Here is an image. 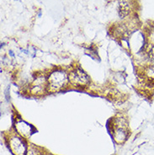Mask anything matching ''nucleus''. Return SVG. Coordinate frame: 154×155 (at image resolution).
I'll return each mask as SVG.
<instances>
[{"instance_id": "nucleus-1", "label": "nucleus", "mask_w": 154, "mask_h": 155, "mask_svg": "<svg viewBox=\"0 0 154 155\" xmlns=\"http://www.w3.org/2000/svg\"><path fill=\"white\" fill-rule=\"evenodd\" d=\"M67 81H68V77L67 74L60 70L52 72L47 80L49 89L51 92L57 91L59 89H62L63 87H65L66 84H67Z\"/></svg>"}, {"instance_id": "nucleus-2", "label": "nucleus", "mask_w": 154, "mask_h": 155, "mask_svg": "<svg viewBox=\"0 0 154 155\" xmlns=\"http://www.w3.org/2000/svg\"><path fill=\"white\" fill-rule=\"evenodd\" d=\"M69 80L75 85L85 86L89 83V77L83 70L76 69L69 74Z\"/></svg>"}, {"instance_id": "nucleus-3", "label": "nucleus", "mask_w": 154, "mask_h": 155, "mask_svg": "<svg viewBox=\"0 0 154 155\" xmlns=\"http://www.w3.org/2000/svg\"><path fill=\"white\" fill-rule=\"evenodd\" d=\"M10 148L15 155H25L26 152V146L22 140L18 137H12L9 141Z\"/></svg>"}, {"instance_id": "nucleus-4", "label": "nucleus", "mask_w": 154, "mask_h": 155, "mask_svg": "<svg viewBox=\"0 0 154 155\" xmlns=\"http://www.w3.org/2000/svg\"><path fill=\"white\" fill-rule=\"evenodd\" d=\"M46 85V80L44 77L37 78L31 85V93L35 94H41L44 92Z\"/></svg>"}, {"instance_id": "nucleus-5", "label": "nucleus", "mask_w": 154, "mask_h": 155, "mask_svg": "<svg viewBox=\"0 0 154 155\" xmlns=\"http://www.w3.org/2000/svg\"><path fill=\"white\" fill-rule=\"evenodd\" d=\"M16 129L21 136H23L25 137H30L32 133V127L30 124L26 123L25 121L20 120L16 123Z\"/></svg>"}, {"instance_id": "nucleus-6", "label": "nucleus", "mask_w": 154, "mask_h": 155, "mask_svg": "<svg viewBox=\"0 0 154 155\" xmlns=\"http://www.w3.org/2000/svg\"><path fill=\"white\" fill-rule=\"evenodd\" d=\"M114 138L117 143H121L126 138V132L123 127H118L115 132L114 134Z\"/></svg>"}, {"instance_id": "nucleus-7", "label": "nucleus", "mask_w": 154, "mask_h": 155, "mask_svg": "<svg viewBox=\"0 0 154 155\" xmlns=\"http://www.w3.org/2000/svg\"><path fill=\"white\" fill-rule=\"evenodd\" d=\"M130 13V6L126 1H120L119 4V15L120 18L126 17Z\"/></svg>"}, {"instance_id": "nucleus-8", "label": "nucleus", "mask_w": 154, "mask_h": 155, "mask_svg": "<svg viewBox=\"0 0 154 155\" xmlns=\"http://www.w3.org/2000/svg\"><path fill=\"white\" fill-rule=\"evenodd\" d=\"M147 55L150 59L154 60V46L153 45H150L148 49H147Z\"/></svg>"}, {"instance_id": "nucleus-9", "label": "nucleus", "mask_w": 154, "mask_h": 155, "mask_svg": "<svg viewBox=\"0 0 154 155\" xmlns=\"http://www.w3.org/2000/svg\"><path fill=\"white\" fill-rule=\"evenodd\" d=\"M26 155H41V153H40V152L36 150V148H35V147H31V148L29 149V151L27 152Z\"/></svg>"}]
</instances>
